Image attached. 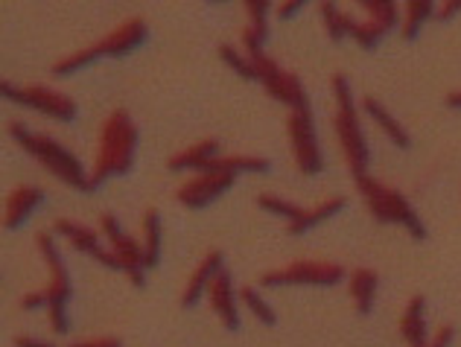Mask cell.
<instances>
[{
  "instance_id": "obj_34",
  "label": "cell",
  "mask_w": 461,
  "mask_h": 347,
  "mask_svg": "<svg viewBox=\"0 0 461 347\" xmlns=\"http://www.w3.org/2000/svg\"><path fill=\"white\" fill-rule=\"evenodd\" d=\"M304 6H307L304 0H286V4H277L275 6V15L281 18V21H289V18H295Z\"/></svg>"
},
{
  "instance_id": "obj_35",
  "label": "cell",
  "mask_w": 461,
  "mask_h": 347,
  "mask_svg": "<svg viewBox=\"0 0 461 347\" xmlns=\"http://www.w3.org/2000/svg\"><path fill=\"white\" fill-rule=\"evenodd\" d=\"M453 339H456V327H453V325H444V327H438V333L432 336L429 347H450Z\"/></svg>"
},
{
  "instance_id": "obj_15",
  "label": "cell",
  "mask_w": 461,
  "mask_h": 347,
  "mask_svg": "<svg viewBox=\"0 0 461 347\" xmlns=\"http://www.w3.org/2000/svg\"><path fill=\"white\" fill-rule=\"evenodd\" d=\"M225 269V257L222 251H208L204 260L196 266V271L190 274V280L185 286V292H181V307L185 309H193L202 304V298L211 292V283L213 278Z\"/></svg>"
},
{
  "instance_id": "obj_2",
  "label": "cell",
  "mask_w": 461,
  "mask_h": 347,
  "mask_svg": "<svg viewBox=\"0 0 461 347\" xmlns=\"http://www.w3.org/2000/svg\"><path fill=\"white\" fill-rule=\"evenodd\" d=\"M6 129H9L12 140H15L23 152H30L44 170H50L59 182H65L68 187L79 190V193H91L88 170H85L82 161L70 149H65L62 143H56L47 135H35V131L27 129V123H18V120H9Z\"/></svg>"
},
{
  "instance_id": "obj_3",
  "label": "cell",
  "mask_w": 461,
  "mask_h": 347,
  "mask_svg": "<svg viewBox=\"0 0 461 347\" xmlns=\"http://www.w3.org/2000/svg\"><path fill=\"white\" fill-rule=\"evenodd\" d=\"M330 88H333V97H336L333 126H336L339 147H342V155L350 166V175L362 178V175H368L371 149H368L366 131H362V120H359L357 102H354V91H350V79L345 74H333Z\"/></svg>"
},
{
  "instance_id": "obj_7",
  "label": "cell",
  "mask_w": 461,
  "mask_h": 347,
  "mask_svg": "<svg viewBox=\"0 0 461 347\" xmlns=\"http://www.w3.org/2000/svg\"><path fill=\"white\" fill-rule=\"evenodd\" d=\"M246 56L251 58V65L258 67V76H260L263 88H266L269 97L289 105V111H312L307 91H304V85H301V79L295 74L284 70L272 56H266V50H251Z\"/></svg>"
},
{
  "instance_id": "obj_21",
  "label": "cell",
  "mask_w": 461,
  "mask_h": 347,
  "mask_svg": "<svg viewBox=\"0 0 461 347\" xmlns=\"http://www.w3.org/2000/svg\"><path fill=\"white\" fill-rule=\"evenodd\" d=\"M362 111H366L374 120V123L383 129V135L392 140L397 149H403V152L411 149V135L397 123L392 114H388V109H385V105L377 97H366V100H362Z\"/></svg>"
},
{
  "instance_id": "obj_8",
  "label": "cell",
  "mask_w": 461,
  "mask_h": 347,
  "mask_svg": "<svg viewBox=\"0 0 461 347\" xmlns=\"http://www.w3.org/2000/svg\"><path fill=\"white\" fill-rule=\"evenodd\" d=\"M345 283V266L321 260H295L289 266L272 269L260 274L263 289H277V286H339Z\"/></svg>"
},
{
  "instance_id": "obj_6",
  "label": "cell",
  "mask_w": 461,
  "mask_h": 347,
  "mask_svg": "<svg viewBox=\"0 0 461 347\" xmlns=\"http://www.w3.org/2000/svg\"><path fill=\"white\" fill-rule=\"evenodd\" d=\"M35 245H39L41 257L50 269V283L44 286L47 295H50V307H47V316H50V327L59 336H65L70 330V321H68V301L74 289H70V274L65 269V257L62 251L56 245V234L53 231H39L35 234Z\"/></svg>"
},
{
  "instance_id": "obj_9",
  "label": "cell",
  "mask_w": 461,
  "mask_h": 347,
  "mask_svg": "<svg viewBox=\"0 0 461 347\" xmlns=\"http://www.w3.org/2000/svg\"><path fill=\"white\" fill-rule=\"evenodd\" d=\"M0 93L9 100V102H18L23 109H35L41 111L44 117L59 120V123H74L79 117V105L68 97V93H59L53 88H44V85H30V88H15L12 82H0Z\"/></svg>"
},
{
  "instance_id": "obj_25",
  "label": "cell",
  "mask_w": 461,
  "mask_h": 347,
  "mask_svg": "<svg viewBox=\"0 0 461 347\" xmlns=\"http://www.w3.org/2000/svg\"><path fill=\"white\" fill-rule=\"evenodd\" d=\"M143 260H147V269H158L161 262V217L155 208L143 213Z\"/></svg>"
},
{
  "instance_id": "obj_1",
  "label": "cell",
  "mask_w": 461,
  "mask_h": 347,
  "mask_svg": "<svg viewBox=\"0 0 461 347\" xmlns=\"http://www.w3.org/2000/svg\"><path fill=\"white\" fill-rule=\"evenodd\" d=\"M138 155V126L126 109H117L105 117L100 131V149L91 170V193H96L112 178H123L131 173Z\"/></svg>"
},
{
  "instance_id": "obj_38",
  "label": "cell",
  "mask_w": 461,
  "mask_h": 347,
  "mask_svg": "<svg viewBox=\"0 0 461 347\" xmlns=\"http://www.w3.org/2000/svg\"><path fill=\"white\" fill-rule=\"evenodd\" d=\"M444 102H447V109H456V111H458V109H461V91L447 93V100H444Z\"/></svg>"
},
{
  "instance_id": "obj_16",
  "label": "cell",
  "mask_w": 461,
  "mask_h": 347,
  "mask_svg": "<svg viewBox=\"0 0 461 347\" xmlns=\"http://www.w3.org/2000/svg\"><path fill=\"white\" fill-rule=\"evenodd\" d=\"M242 9H246V15H249L246 30H242V47H246V53L263 50L266 41H269V15L275 6L269 0H246Z\"/></svg>"
},
{
  "instance_id": "obj_28",
  "label": "cell",
  "mask_w": 461,
  "mask_h": 347,
  "mask_svg": "<svg viewBox=\"0 0 461 347\" xmlns=\"http://www.w3.org/2000/svg\"><path fill=\"white\" fill-rule=\"evenodd\" d=\"M319 9H321V21H324L327 39H330L333 44H342L348 39V15L336 4H330V0H324Z\"/></svg>"
},
{
  "instance_id": "obj_11",
  "label": "cell",
  "mask_w": 461,
  "mask_h": 347,
  "mask_svg": "<svg viewBox=\"0 0 461 347\" xmlns=\"http://www.w3.org/2000/svg\"><path fill=\"white\" fill-rule=\"evenodd\" d=\"M100 228L108 239V248L114 251L120 260V269L126 271V278L135 283V289L147 286V260H143V243H138L135 236H129L120 228V219L114 213H103L100 217Z\"/></svg>"
},
{
  "instance_id": "obj_31",
  "label": "cell",
  "mask_w": 461,
  "mask_h": 347,
  "mask_svg": "<svg viewBox=\"0 0 461 347\" xmlns=\"http://www.w3.org/2000/svg\"><path fill=\"white\" fill-rule=\"evenodd\" d=\"M220 58L222 62L234 70V74H240L242 79H249V82H260L258 76V67L251 65V58L249 56H242L240 50H234L230 44H220Z\"/></svg>"
},
{
  "instance_id": "obj_13",
  "label": "cell",
  "mask_w": 461,
  "mask_h": 347,
  "mask_svg": "<svg viewBox=\"0 0 461 347\" xmlns=\"http://www.w3.org/2000/svg\"><path fill=\"white\" fill-rule=\"evenodd\" d=\"M234 182H237V175H230V173H199L178 187L176 199L190 210H202L213 205L220 196H225L228 190L234 187Z\"/></svg>"
},
{
  "instance_id": "obj_5",
  "label": "cell",
  "mask_w": 461,
  "mask_h": 347,
  "mask_svg": "<svg viewBox=\"0 0 461 347\" xmlns=\"http://www.w3.org/2000/svg\"><path fill=\"white\" fill-rule=\"evenodd\" d=\"M149 39V27L143 18H129L123 21L120 27H114L112 32L100 39L96 44L85 47V50H77L70 56H62L59 62L53 65V76H74L79 70H85L88 65H94L96 58H120L131 50H138V47Z\"/></svg>"
},
{
  "instance_id": "obj_18",
  "label": "cell",
  "mask_w": 461,
  "mask_h": 347,
  "mask_svg": "<svg viewBox=\"0 0 461 347\" xmlns=\"http://www.w3.org/2000/svg\"><path fill=\"white\" fill-rule=\"evenodd\" d=\"M400 336L409 347H429L432 336L427 330V298L411 295L406 304V313L400 318Z\"/></svg>"
},
{
  "instance_id": "obj_32",
  "label": "cell",
  "mask_w": 461,
  "mask_h": 347,
  "mask_svg": "<svg viewBox=\"0 0 461 347\" xmlns=\"http://www.w3.org/2000/svg\"><path fill=\"white\" fill-rule=\"evenodd\" d=\"M41 307H50V295H47V289H35V292L21 298V309H27V313L41 309Z\"/></svg>"
},
{
  "instance_id": "obj_36",
  "label": "cell",
  "mask_w": 461,
  "mask_h": 347,
  "mask_svg": "<svg viewBox=\"0 0 461 347\" xmlns=\"http://www.w3.org/2000/svg\"><path fill=\"white\" fill-rule=\"evenodd\" d=\"M68 347H123L117 336H100V339H85V342H74Z\"/></svg>"
},
{
  "instance_id": "obj_4",
  "label": "cell",
  "mask_w": 461,
  "mask_h": 347,
  "mask_svg": "<svg viewBox=\"0 0 461 347\" xmlns=\"http://www.w3.org/2000/svg\"><path fill=\"white\" fill-rule=\"evenodd\" d=\"M354 184L362 193V199H366L368 213L380 225H400V228L409 231V236L415 239V243H427V239H429L427 225H423V219L418 217V210L409 205V199L400 193V190L385 187L371 175L354 178Z\"/></svg>"
},
{
  "instance_id": "obj_23",
  "label": "cell",
  "mask_w": 461,
  "mask_h": 347,
  "mask_svg": "<svg viewBox=\"0 0 461 347\" xmlns=\"http://www.w3.org/2000/svg\"><path fill=\"white\" fill-rule=\"evenodd\" d=\"M269 170H272V161L260 158V155H220V158H216L204 173H230V175L254 173V175H266Z\"/></svg>"
},
{
  "instance_id": "obj_14",
  "label": "cell",
  "mask_w": 461,
  "mask_h": 347,
  "mask_svg": "<svg viewBox=\"0 0 461 347\" xmlns=\"http://www.w3.org/2000/svg\"><path fill=\"white\" fill-rule=\"evenodd\" d=\"M208 298H211L213 313L220 316V321H222V327H225L228 333H237V330L242 327L240 309H237L240 295H237V289H234V280H230V271H228V269H222V271L213 278Z\"/></svg>"
},
{
  "instance_id": "obj_12",
  "label": "cell",
  "mask_w": 461,
  "mask_h": 347,
  "mask_svg": "<svg viewBox=\"0 0 461 347\" xmlns=\"http://www.w3.org/2000/svg\"><path fill=\"white\" fill-rule=\"evenodd\" d=\"M53 234H56V236H65L68 243L74 245L77 251H82V254L94 257L96 262H103L105 269L123 271V269H120L117 254H114L112 248H105V245L100 243V234H96L94 228H88V225H82V222H77V219L62 217V219H56V222H53Z\"/></svg>"
},
{
  "instance_id": "obj_27",
  "label": "cell",
  "mask_w": 461,
  "mask_h": 347,
  "mask_svg": "<svg viewBox=\"0 0 461 347\" xmlns=\"http://www.w3.org/2000/svg\"><path fill=\"white\" fill-rule=\"evenodd\" d=\"M385 35L388 32L383 27H377L374 21H354L348 15V39H354L362 50H377Z\"/></svg>"
},
{
  "instance_id": "obj_17",
  "label": "cell",
  "mask_w": 461,
  "mask_h": 347,
  "mask_svg": "<svg viewBox=\"0 0 461 347\" xmlns=\"http://www.w3.org/2000/svg\"><path fill=\"white\" fill-rule=\"evenodd\" d=\"M216 158H220V140H216V138H204L199 143H193V147L176 152L173 158L167 161V170L169 173H185V170L204 173Z\"/></svg>"
},
{
  "instance_id": "obj_19",
  "label": "cell",
  "mask_w": 461,
  "mask_h": 347,
  "mask_svg": "<svg viewBox=\"0 0 461 347\" xmlns=\"http://www.w3.org/2000/svg\"><path fill=\"white\" fill-rule=\"evenodd\" d=\"M44 205V190L41 187H32V184H23L18 190H12L9 199H6V217H4V225L9 231L21 228L23 222H27L35 208Z\"/></svg>"
},
{
  "instance_id": "obj_37",
  "label": "cell",
  "mask_w": 461,
  "mask_h": 347,
  "mask_svg": "<svg viewBox=\"0 0 461 347\" xmlns=\"http://www.w3.org/2000/svg\"><path fill=\"white\" fill-rule=\"evenodd\" d=\"M15 347H56L53 342H44L39 336H15Z\"/></svg>"
},
{
  "instance_id": "obj_22",
  "label": "cell",
  "mask_w": 461,
  "mask_h": 347,
  "mask_svg": "<svg viewBox=\"0 0 461 347\" xmlns=\"http://www.w3.org/2000/svg\"><path fill=\"white\" fill-rule=\"evenodd\" d=\"M345 208H348V199H345V196H330V199H324L321 205H315V208H310V210L301 213V219L289 222V225H286V234H289V236L307 234V231L315 228V225H321V222H327V219H333L336 213H342Z\"/></svg>"
},
{
  "instance_id": "obj_29",
  "label": "cell",
  "mask_w": 461,
  "mask_h": 347,
  "mask_svg": "<svg viewBox=\"0 0 461 347\" xmlns=\"http://www.w3.org/2000/svg\"><path fill=\"white\" fill-rule=\"evenodd\" d=\"M258 208L266 210V213H272V217H277V219H286V225L301 219V213H304V208H298L295 201H289L284 196H275V193H260L258 196Z\"/></svg>"
},
{
  "instance_id": "obj_20",
  "label": "cell",
  "mask_w": 461,
  "mask_h": 347,
  "mask_svg": "<svg viewBox=\"0 0 461 347\" xmlns=\"http://www.w3.org/2000/svg\"><path fill=\"white\" fill-rule=\"evenodd\" d=\"M377 289H380V278L374 269H357L348 278V292L354 298V307L362 318H368L374 313V304H377Z\"/></svg>"
},
{
  "instance_id": "obj_30",
  "label": "cell",
  "mask_w": 461,
  "mask_h": 347,
  "mask_svg": "<svg viewBox=\"0 0 461 347\" xmlns=\"http://www.w3.org/2000/svg\"><path fill=\"white\" fill-rule=\"evenodd\" d=\"M240 301L249 307V313L260 321L263 327H275L277 325V316H275V309L263 301V295L254 289V286H242L240 289Z\"/></svg>"
},
{
  "instance_id": "obj_10",
  "label": "cell",
  "mask_w": 461,
  "mask_h": 347,
  "mask_svg": "<svg viewBox=\"0 0 461 347\" xmlns=\"http://www.w3.org/2000/svg\"><path fill=\"white\" fill-rule=\"evenodd\" d=\"M289 143H293V158L301 175H319L324 170V155L315 131L312 111H293L286 120Z\"/></svg>"
},
{
  "instance_id": "obj_33",
  "label": "cell",
  "mask_w": 461,
  "mask_h": 347,
  "mask_svg": "<svg viewBox=\"0 0 461 347\" xmlns=\"http://www.w3.org/2000/svg\"><path fill=\"white\" fill-rule=\"evenodd\" d=\"M461 15V0H444V4H438V9H435V21L438 23H447Z\"/></svg>"
},
{
  "instance_id": "obj_26",
  "label": "cell",
  "mask_w": 461,
  "mask_h": 347,
  "mask_svg": "<svg viewBox=\"0 0 461 347\" xmlns=\"http://www.w3.org/2000/svg\"><path fill=\"white\" fill-rule=\"evenodd\" d=\"M359 6L368 12V21H374L385 32L400 27V6L394 4V0H362Z\"/></svg>"
},
{
  "instance_id": "obj_24",
  "label": "cell",
  "mask_w": 461,
  "mask_h": 347,
  "mask_svg": "<svg viewBox=\"0 0 461 347\" xmlns=\"http://www.w3.org/2000/svg\"><path fill=\"white\" fill-rule=\"evenodd\" d=\"M403 9H406V21H403V27H400V35H403V41H415L423 30V23L435 18L438 4H432V0H409Z\"/></svg>"
}]
</instances>
